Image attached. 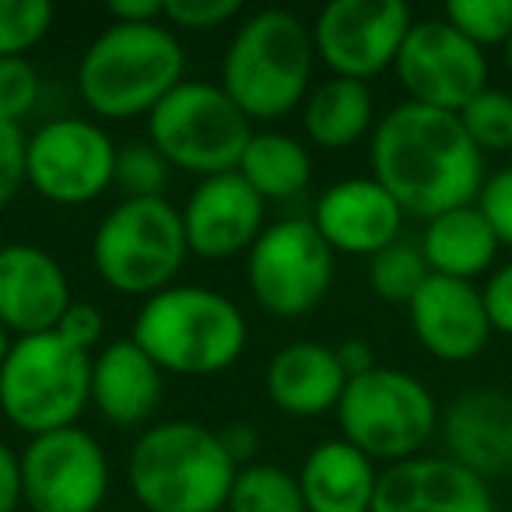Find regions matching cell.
Segmentation results:
<instances>
[{"instance_id": "cell-1", "label": "cell", "mask_w": 512, "mask_h": 512, "mask_svg": "<svg viewBox=\"0 0 512 512\" xmlns=\"http://www.w3.org/2000/svg\"><path fill=\"white\" fill-rule=\"evenodd\" d=\"M372 179L390 190L404 214L432 221L477 204L484 190V155L456 113L407 99L376 123Z\"/></svg>"}, {"instance_id": "cell-2", "label": "cell", "mask_w": 512, "mask_h": 512, "mask_svg": "<svg viewBox=\"0 0 512 512\" xmlns=\"http://www.w3.org/2000/svg\"><path fill=\"white\" fill-rule=\"evenodd\" d=\"M246 316L228 295L172 285L144 299L130 341L169 376H218L246 351Z\"/></svg>"}, {"instance_id": "cell-3", "label": "cell", "mask_w": 512, "mask_h": 512, "mask_svg": "<svg viewBox=\"0 0 512 512\" xmlns=\"http://www.w3.org/2000/svg\"><path fill=\"white\" fill-rule=\"evenodd\" d=\"M183 71V46L165 22L109 25L81 57L78 92L99 120H134L176 92Z\"/></svg>"}, {"instance_id": "cell-4", "label": "cell", "mask_w": 512, "mask_h": 512, "mask_svg": "<svg viewBox=\"0 0 512 512\" xmlns=\"http://www.w3.org/2000/svg\"><path fill=\"white\" fill-rule=\"evenodd\" d=\"M313 64V25L285 8H264L235 29L221 88L249 120H281L306 102Z\"/></svg>"}, {"instance_id": "cell-5", "label": "cell", "mask_w": 512, "mask_h": 512, "mask_svg": "<svg viewBox=\"0 0 512 512\" xmlns=\"http://www.w3.org/2000/svg\"><path fill=\"white\" fill-rule=\"evenodd\" d=\"M235 470L214 428L162 421L137 435L127 481L144 512H221Z\"/></svg>"}, {"instance_id": "cell-6", "label": "cell", "mask_w": 512, "mask_h": 512, "mask_svg": "<svg viewBox=\"0 0 512 512\" xmlns=\"http://www.w3.org/2000/svg\"><path fill=\"white\" fill-rule=\"evenodd\" d=\"M92 404V355L57 330L18 337L0 369V411L29 439L71 428Z\"/></svg>"}, {"instance_id": "cell-7", "label": "cell", "mask_w": 512, "mask_h": 512, "mask_svg": "<svg viewBox=\"0 0 512 512\" xmlns=\"http://www.w3.org/2000/svg\"><path fill=\"white\" fill-rule=\"evenodd\" d=\"M186 256H190V246H186L183 214L165 197H123L92 235L95 271L120 295L151 299V295L172 288Z\"/></svg>"}, {"instance_id": "cell-8", "label": "cell", "mask_w": 512, "mask_h": 512, "mask_svg": "<svg viewBox=\"0 0 512 512\" xmlns=\"http://www.w3.org/2000/svg\"><path fill=\"white\" fill-rule=\"evenodd\" d=\"M249 116L211 81H183L148 116V144L190 176L211 179L239 169L253 127Z\"/></svg>"}, {"instance_id": "cell-9", "label": "cell", "mask_w": 512, "mask_h": 512, "mask_svg": "<svg viewBox=\"0 0 512 512\" xmlns=\"http://www.w3.org/2000/svg\"><path fill=\"white\" fill-rule=\"evenodd\" d=\"M344 439L362 449L372 463L414 460L418 449L439 428V407L421 379L400 369H372L358 379H348L337 404Z\"/></svg>"}, {"instance_id": "cell-10", "label": "cell", "mask_w": 512, "mask_h": 512, "mask_svg": "<svg viewBox=\"0 0 512 512\" xmlns=\"http://www.w3.org/2000/svg\"><path fill=\"white\" fill-rule=\"evenodd\" d=\"M246 281L260 309L278 320H299L334 285V249L309 218H285L267 225L246 253Z\"/></svg>"}, {"instance_id": "cell-11", "label": "cell", "mask_w": 512, "mask_h": 512, "mask_svg": "<svg viewBox=\"0 0 512 512\" xmlns=\"http://www.w3.org/2000/svg\"><path fill=\"white\" fill-rule=\"evenodd\" d=\"M116 155L120 148L99 123L81 116H57L29 134L25 183L50 204H92L116 183Z\"/></svg>"}, {"instance_id": "cell-12", "label": "cell", "mask_w": 512, "mask_h": 512, "mask_svg": "<svg viewBox=\"0 0 512 512\" xmlns=\"http://www.w3.org/2000/svg\"><path fill=\"white\" fill-rule=\"evenodd\" d=\"M411 25L404 0H330L313 22L316 60L330 78L369 81L397 64Z\"/></svg>"}, {"instance_id": "cell-13", "label": "cell", "mask_w": 512, "mask_h": 512, "mask_svg": "<svg viewBox=\"0 0 512 512\" xmlns=\"http://www.w3.org/2000/svg\"><path fill=\"white\" fill-rule=\"evenodd\" d=\"M22 498L32 512H99L109 495V460L92 432L71 425L29 439Z\"/></svg>"}, {"instance_id": "cell-14", "label": "cell", "mask_w": 512, "mask_h": 512, "mask_svg": "<svg viewBox=\"0 0 512 512\" xmlns=\"http://www.w3.org/2000/svg\"><path fill=\"white\" fill-rule=\"evenodd\" d=\"M393 71L411 102L442 113H460L474 95L488 88L484 50L460 36L446 18L414 22Z\"/></svg>"}, {"instance_id": "cell-15", "label": "cell", "mask_w": 512, "mask_h": 512, "mask_svg": "<svg viewBox=\"0 0 512 512\" xmlns=\"http://www.w3.org/2000/svg\"><path fill=\"white\" fill-rule=\"evenodd\" d=\"M179 214L186 246L200 260H232L249 253L267 228V200L239 172L200 179Z\"/></svg>"}, {"instance_id": "cell-16", "label": "cell", "mask_w": 512, "mask_h": 512, "mask_svg": "<svg viewBox=\"0 0 512 512\" xmlns=\"http://www.w3.org/2000/svg\"><path fill=\"white\" fill-rule=\"evenodd\" d=\"M71 302V281L53 253L32 242L0 246V323L11 334H50L64 320Z\"/></svg>"}, {"instance_id": "cell-17", "label": "cell", "mask_w": 512, "mask_h": 512, "mask_svg": "<svg viewBox=\"0 0 512 512\" xmlns=\"http://www.w3.org/2000/svg\"><path fill=\"white\" fill-rule=\"evenodd\" d=\"M316 232L323 235L334 253L351 256H376L386 246L400 239V225H404V207L390 197L383 183L376 179H341V183L327 186L316 197L313 218Z\"/></svg>"}, {"instance_id": "cell-18", "label": "cell", "mask_w": 512, "mask_h": 512, "mask_svg": "<svg viewBox=\"0 0 512 512\" xmlns=\"http://www.w3.org/2000/svg\"><path fill=\"white\" fill-rule=\"evenodd\" d=\"M411 330L428 355L442 362H470L491 341V320L484 295L470 281L432 278L407 306Z\"/></svg>"}, {"instance_id": "cell-19", "label": "cell", "mask_w": 512, "mask_h": 512, "mask_svg": "<svg viewBox=\"0 0 512 512\" xmlns=\"http://www.w3.org/2000/svg\"><path fill=\"white\" fill-rule=\"evenodd\" d=\"M372 512H495L488 481L449 456H414L379 474Z\"/></svg>"}, {"instance_id": "cell-20", "label": "cell", "mask_w": 512, "mask_h": 512, "mask_svg": "<svg viewBox=\"0 0 512 512\" xmlns=\"http://www.w3.org/2000/svg\"><path fill=\"white\" fill-rule=\"evenodd\" d=\"M449 460L477 477L512 467V397L502 390H467L442 418Z\"/></svg>"}, {"instance_id": "cell-21", "label": "cell", "mask_w": 512, "mask_h": 512, "mask_svg": "<svg viewBox=\"0 0 512 512\" xmlns=\"http://www.w3.org/2000/svg\"><path fill=\"white\" fill-rule=\"evenodd\" d=\"M344 386H348V376L337 362V351L327 344L295 341L267 362V397L278 411L295 414V418H316V414L337 411Z\"/></svg>"}, {"instance_id": "cell-22", "label": "cell", "mask_w": 512, "mask_h": 512, "mask_svg": "<svg viewBox=\"0 0 512 512\" xmlns=\"http://www.w3.org/2000/svg\"><path fill=\"white\" fill-rule=\"evenodd\" d=\"M165 372L134 341H113L92 358V404L116 428H137L158 411Z\"/></svg>"}, {"instance_id": "cell-23", "label": "cell", "mask_w": 512, "mask_h": 512, "mask_svg": "<svg viewBox=\"0 0 512 512\" xmlns=\"http://www.w3.org/2000/svg\"><path fill=\"white\" fill-rule=\"evenodd\" d=\"M299 488L306 512H372L379 488L376 463L348 439H327L302 460Z\"/></svg>"}, {"instance_id": "cell-24", "label": "cell", "mask_w": 512, "mask_h": 512, "mask_svg": "<svg viewBox=\"0 0 512 512\" xmlns=\"http://www.w3.org/2000/svg\"><path fill=\"white\" fill-rule=\"evenodd\" d=\"M421 253H425L428 267L439 278L456 281H474L484 274L498 256V235L491 232L488 218L481 214L477 204L456 207L439 218H432L421 235Z\"/></svg>"}, {"instance_id": "cell-25", "label": "cell", "mask_w": 512, "mask_h": 512, "mask_svg": "<svg viewBox=\"0 0 512 512\" xmlns=\"http://www.w3.org/2000/svg\"><path fill=\"white\" fill-rule=\"evenodd\" d=\"M376 120V102L365 81L327 78L302 102V127L316 148L344 151L355 148Z\"/></svg>"}, {"instance_id": "cell-26", "label": "cell", "mask_w": 512, "mask_h": 512, "mask_svg": "<svg viewBox=\"0 0 512 512\" xmlns=\"http://www.w3.org/2000/svg\"><path fill=\"white\" fill-rule=\"evenodd\" d=\"M235 172L264 200H295L306 193L309 179H313V158H309L306 144L295 141L292 134L260 130L249 137Z\"/></svg>"}, {"instance_id": "cell-27", "label": "cell", "mask_w": 512, "mask_h": 512, "mask_svg": "<svg viewBox=\"0 0 512 512\" xmlns=\"http://www.w3.org/2000/svg\"><path fill=\"white\" fill-rule=\"evenodd\" d=\"M228 512H306L299 477L274 463H249L235 470Z\"/></svg>"}, {"instance_id": "cell-28", "label": "cell", "mask_w": 512, "mask_h": 512, "mask_svg": "<svg viewBox=\"0 0 512 512\" xmlns=\"http://www.w3.org/2000/svg\"><path fill=\"white\" fill-rule=\"evenodd\" d=\"M428 278H432V267H428L418 242L397 239L369 260V285L383 302L411 306V299L425 288Z\"/></svg>"}, {"instance_id": "cell-29", "label": "cell", "mask_w": 512, "mask_h": 512, "mask_svg": "<svg viewBox=\"0 0 512 512\" xmlns=\"http://www.w3.org/2000/svg\"><path fill=\"white\" fill-rule=\"evenodd\" d=\"M460 123L470 141L484 151H509L512 148V95L498 88H484L481 95L460 109Z\"/></svg>"}, {"instance_id": "cell-30", "label": "cell", "mask_w": 512, "mask_h": 512, "mask_svg": "<svg viewBox=\"0 0 512 512\" xmlns=\"http://www.w3.org/2000/svg\"><path fill=\"white\" fill-rule=\"evenodd\" d=\"M53 29V4L46 0H0V60L25 57Z\"/></svg>"}, {"instance_id": "cell-31", "label": "cell", "mask_w": 512, "mask_h": 512, "mask_svg": "<svg viewBox=\"0 0 512 512\" xmlns=\"http://www.w3.org/2000/svg\"><path fill=\"white\" fill-rule=\"evenodd\" d=\"M446 22L474 46H498L512 39V0H449Z\"/></svg>"}, {"instance_id": "cell-32", "label": "cell", "mask_w": 512, "mask_h": 512, "mask_svg": "<svg viewBox=\"0 0 512 512\" xmlns=\"http://www.w3.org/2000/svg\"><path fill=\"white\" fill-rule=\"evenodd\" d=\"M169 169L155 144H127L116 155V183L127 200H158L169 186Z\"/></svg>"}, {"instance_id": "cell-33", "label": "cell", "mask_w": 512, "mask_h": 512, "mask_svg": "<svg viewBox=\"0 0 512 512\" xmlns=\"http://www.w3.org/2000/svg\"><path fill=\"white\" fill-rule=\"evenodd\" d=\"M39 88H43V81H39V71L32 67V60H0V123L22 127L25 116L36 109Z\"/></svg>"}, {"instance_id": "cell-34", "label": "cell", "mask_w": 512, "mask_h": 512, "mask_svg": "<svg viewBox=\"0 0 512 512\" xmlns=\"http://www.w3.org/2000/svg\"><path fill=\"white\" fill-rule=\"evenodd\" d=\"M165 25L172 29L207 32L242 15L239 0H162Z\"/></svg>"}, {"instance_id": "cell-35", "label": "cell", "mask_w": 512, "mask_h": 512, "mask_svg": "<svg viewBox=\"0 0 512 512\" xmlns=\"http://www.w3.org/2000/svg\"><path fill=\"white\" fill-rule=\"evenodd\" d=\"M25 144L29 137L22 127L0 123V207H8L25 186Z\"/></svg>"}, {"instance_id": "cell-36", "label": "cell", "mask_w": 512, "mask_h": 512, "mask_svg": "<svg viewBox=\"0 0 512 512\" xmlns=\"http://www.w3.org/2000/svg\"><path fill=\"white\" fill-rule=\"evenodd\" d=\"M477 207L488 218L491 232L498 235L502 246H512V169L495 172L491 179H484V190L477 197Z\"/></svg>"}, {"instance_id": "cell-37", "label": "cell", "mask_w": 512, "mask_h": 512, "mask_svg": "<svg viewBox=\"0 0 512 512\" xmlns=\"http://www.w3.org/2000/svg\"><path fill=\"white\" fill-rule=\"evenodd\" d=\"M57 334L64 337L71 348L78 351H92L95 344L102 341V334H106V320H102L99 306H92V302H71V309L64 313V320L57 323Z\"/></svg>"}, {"instance_id": "cell-38", "label": "cell", "mask_w": 512, "mask_h": 512, "mask_svg": "<svg viewBox=\"0 0 512 512\" xmlns=\"http://www.w3.org/2000/svg\"><path fill=\"white\" fill-rule=\"evenodd\" d=\"M484 309H488L491 330L512 337V264L498 267L484 285Z\"/></svg>"}, {"instance_id": "cell-39", "label": "cell", "mask_w": 512, "mask_h": 512, "mask_svg": "<svg viewBox=\"0 0 512 512\" xmlns=\"http://www.w3.org/2000/svg\"><path fill=\"white\" fill-rule=\"evenodd\" d=\"M221 446H225V453L232 456L235 467H249V463H256V449H260V432H256L253 425H246V421H232V425H225L218 432Z\"/></svg>"}, {"instance_id": "cell-40", "label": "cell", "mask_w": 512, "mask_h": 512, "mask_svg": "<svg viewBox=\"0 0 512 512\" xmlns=\"http://www.w3.org/2000/svg\"><path fill=\"white\" fill-rule=\"evenodd\" d=\"M22 502V460L8 442H0V512H15Z\"/></svg>"}, {"instance_id": "cell-41", "label": "cell", "mask_w": 512, "mask_h": 512, "mask_svg": "<svg viewBox=\"0 0 512 512\" xmlns=\"http://www.w3.org/2000/svg\"><path fill=\"white\" fill-rule=\"evenodd\" d=\"M109 25H155L165 22L162 0H113L106 4Z\"/></svg>"}, {"instance_id": "cell-42", "label": "cell", "mask_w": 512, "mask_h": 512, "mask_svg": "<svg viewBox=\"0 0 512 512\" xmlns=\"http://www.w3.org/2000/svg\"><path fill=\"white\" fill-rule=\"evenodd\" d=\"M334 351H337V362H341V369L348 379H358V376H365V372L379 369L376 348H372L369 341H362V337H351V341L337 344Z\"/></svg>"}, {"instance_id": "cell-43", "label": "cell", "mask_w": 512, "mask_h": 512, "mask_svg": "<svg viewBox=\"0 0 512 512\" xmlns=\"http://www.w3.org/2000/svg\"><path fill=\"white\" fill-rule=\"evenodd\" d=\"M15 341H18V337L11 334V330L4 327V323H0V369H4V362H8L11 348H15Z\"/></svg>"}, {"instance_id": "cell-44", "label": "cell", "mask_w": 512, "mask_h": 512, "mask_svg": "<svg viewBox=\"0 0 512 512\" xmlns=\"http://www.w3.org/2000/svg\"><path fill=\"white\" fill-rule=\"evenodd\" d=\"M505 64H509V71H512V39L505 43Z\"/></svg>"}]
</instances>
